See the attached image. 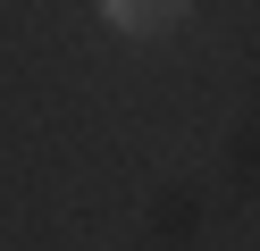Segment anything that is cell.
<instances>
[{
    "label": "cell",
    "instance_id": "obj_1",
    "mask_svg": "<svg viewBox=\"0 0 260 251\" xmlns=\"http://www.w3.org/2000/svg\"><path fill=\"white\" fill-rule=\"evenodd\" d=\"M193 0H101V17L109 25H126V33H159V25H176Z\"/></svg>",
    "mask_w": 260,
    "mask_h": 251
}]
</instances>
